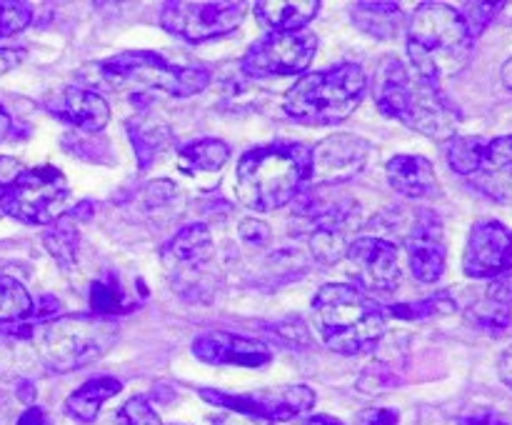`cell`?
Listing matches in <instances>:
<instances>
[{
	"label": "cell",
	"instance_id": "obj_20",
	"mask_svg": "<svg viewBox=\"0 0 512 425\" xmlns=\"http://www.w3.org/2000/svg\"><path fill=\"white\" fill-rule=\"evenodd\" d=\"M50 110L60 120L83 130V133H98L110 120V108L103 95L88 88H75V85L65 88Z\"/></svg>",
	"mask_w": 512,
	"mask_h": 425
},
{
	"label": "cell",
	"instance_id": "obj_29",
	"mask_svg": "<svg viewBox=\"0 0 512 425\" xmlns=\"http://www.w3.org/2000/svg\"><path fill=\"white\" fill-rule=\"evenodd\" d=\"M35 300L25 290L20 280L13 275L0 273V323H13V320H25L33 315Z\"/></svg>",
	"mask_w": 512,
	"mask_h": 425
},
{
	"label": "cell",
	"instance_id": "obj_14",
	"mask_svg": "<svg viewBox=\"0 0 512 425\" xmlns=\"http://www.w3.org/2000/svg\"><path fill=\"white\" fill-rule=\"evenodd\" d=\"M350 275L370 293H393L400 285L398 248L378 235H363L348 243L345 250Z\"/></svg>",
	"mask_w": 512,
	"mask_h": 425
},
{
	"label": "cell",
	"instance_id": "obj_47",
	"mask_svg": "<svg viewBox=\"0 0 512 425\" xmlns=\"http://www.w3.org/2000/svg\"><path fill=\"white\" fill-rule=\"evenodd\" d=\"M503 80H505V85L512 90V58L503 65Z\"/></svg>",
	"mask_w": 512,
	"mask_h": 425
},
{
	"label": "cell",
	"instance_id": "obj_34",
	"mask_svg": "<svg viewBox=\"0 0 512 425\" xmlns=\"http://www.w3.org/2000/svg\"><path fill=\"white\" fill-rule=\"evenodd\" d=\"M113 425H163L160 423L158 413L150 408L145 398H130L123 408L115 413Z\"/></svg>",
	"mask_w": 512,
	"mask_h": 425
},
{
	"label": "cell",
	"instance_id": "obj_7",
	"mask_svg": "<svg viewBox=\"0 0 512 425\" xmlns=\"http://www.w3.org/2000/svg\"><path fill=\"white\" fill-rule=\"evenodd\" d=\"M95 75H88L93 83L105 85L113 90H160V93L188 95L203 93L210 83V75L200 68H183V65L168 63L160 53H120L103 63L93 65Z\"/></svg>",
	"mask_w": 512,
	"mask_h": 425
},
{
	"label": "cell",
	"instance_id": "obj_42",
	"mask_svg": "<svg viewBox=\"0 0 512 425\" xmlns=\"http://www.w3.org/2000/svg\"><path fill=\"white\" fill-rule=\"evenodd\" d=\"M18 425H48V415L43 408H28L20 415Z\"/></svg>",
	"mask_w": 512,
	"mask_h": 425
},
{
	"label": "cell",
	"instance_id": "obj_1",
	"mask_svg": "<svg viewBox=\"0 0 512 425\" xmlns=\"http://www.w3.org/2000/svg\"><path fill=\"white\" fill-rule=\"evenodd\" d=\"M375 105L388 118L435 140L458 135L460 110L438 83L420 78L398 58L383 60L375 75Z\"/></svg>",
	"mask_w": 512,
	"mask_h": 425
},
{
	"label": "cell",
	"instance_id": "obj_21",
	"mask_svg": "<svg viewBox=\"0 0 512 425\" xmlns=\"http://www.w3.org/2000/svg\"><path fill=\"white\" fill-rule=\"evenodd\" d=\"M468 315L480 330H485V333L490 335L508 333L512 325V278L510 275L490 280V285L483 290V295L470 305Z\"/></svg>",
	"mask_w": 512,
	"mask_h": 425
},
{
	"label": "cell",
	"instance_id": "obj_28",
	"mask_svg": "<svg viewBox=\"0 0 512 425\" xmlns=\"http://www.w3.org/2000/svg\"><path fill=\"white\" fill-rule=\"evenodd\" d=\"M130 305H133V300L128 298V290L123 288V283H120L115 273L103 275V278L90 285V308H93V315L98 313L100 318H105V315L125 313Z\"/></svg>",
	"mask_w": 512,
	"mask_h": 425
},
{
	"label": "cell",
	"instance_id": "obj_37",
	"mask_svg": "<svg viewBox=\"0 0 512 425\" xmlns=\"http://www.w3.org/2000/svg\"><path fill=\"white\" fill-rule=\"evenodd\" d=\"M20 173H23V165H20V160L8 158V155H0V215H3L5 190L10 188V183H13Z\"/></svg>",
	"mask_w": 512,
	"mask_h": 425
},
{
	"label": "cell",
	"instance_id": "obj_2",
	"mask_svg": "<svg viewBox=\"0 0 512 425\" xmlns=\"http://www.w3.org/2000/svg\"><path fill=\"white\" fill-rule=\"evenodd\" d=\"M30 345L35 363L53 373H70L93 363L118 340V325L100 315H55L18 330H5Z\"/></svg>",
	"mask_w": 512,
	"mask_h": 425
},
{
	"label": "cell",
	"instance_id": "obj_41",
	"mask_svg": "<svg viewBox=\"0 0 512 425\" xmlns=\"http://www.w3.org/2000/svg\"><path fill=\"white\" fill-rule=\"evenodd\" d=\"M20 60H23V50L0 48V75H5L8 70H13L15 65H20Z\"/></svg>",
	"mask_w": 512,
	"mask_h": 425
},
{
	"label": "cell",
	"instance_id": "obj_11",
	"mask_svg": "<svg viewBox=\"0 0 512 425\" xmlns=\"http://www.w3.org/2000/svg\"><path fill=\"white\" fill-rule=\"evenodd\" d=\"M208 403L230 413H243L250 418L265 420V423H288L300 418L315 405V393L308 385H280L270 390H255V393H223V390H200Z\"/></svg>",
	"mask_w": 512,
	"mask_h": 425
},
{
	"label": "cell",
	"instance_id": "obj_39",
	"mask_svg": "<svg viewBox=\"0 0 512 425\" xmlns=\"http://www.w3.org/2000/svg\"><path fill=\"white\" fill-rule=\"evenodd\" d=\"M460 425H510L508 420L498 418L493 410H480V413H470L460 418Z\"/></svg>",
	"mask_w": 512,
	"mask_h": 425
},
{
	"label": "cell",
	"instance_id": "obj_27",
	"mask_svg": "<svg viewBox=\"0 0 512 425\" xmlns=\"http://www.w3.org/2000/svg\"><path fill=\"white\" fill-rule=\"evenodd\" d=\"M230 158L228 143L218 138H203L195 143L185 145L178 153V168L183 173H210V170H220Z\"/></svg>",
	"mask_w": 512,
	"mask_h": 425
},
{
	"label": "cell",
	"instance_id": "obj_13",
	"mask_svg": "<svg viewBox=\"0 0 512 425\" xmlns=\"http://www.w3.org/2000/svg\"><path fill=\"white\" fill-rule=\"evenodd\" d=\"M315 50H318V38L310 30L268 33L250 45L243 58V73L250 78L298 75L313 63Z\"/></svg>",
	"mask_w": 512,
	"mask_h": 425
},
{
	"label": "cell",
	"instance_id": "obj_5",
	"mask_svg": "<svg viewBox=\"0 0 512 425\" xmlns=\"http://www.w3.org/2000/svg\"><path fill=\"white\" fill-rule=\"evenodd\" d=\"M310 175V148L275 143L253 148L240 158L235 193L250 210L268 213L298 198Z\"/></svg>",
	"mask_w": 512,
	"mask_h": 425
},
{
	"label": "cell",
	"instance_id": "obj_44",
	"mask_svg": "<svg viewBox=\"0 0 512 425\" xmlns=\"http://www.w3.org/2000/svg\"><path fill=\"white\" fill-rule=\"evenodd\" d=\"M8 133H10V115H8V110L0 105V143L8 138Z\"/></svg>",
	"mask_w": 512,
	"mask_h": 425
},
{
	"label": "cell",
	"instance_id": "obj_24",
	"mask_svg": "<svg viewBox=\"0 0 512 425\" xmlns=\"http://www.w3.org/2000/svg\"><path fill=\"white\" fill-rule=\"evenodd\" d=\"M120 380L110 378V375H98V378H90L80 385L78 390L70 393V398L65 400V413L70 415L78 423H93L98 418V410L105 400H110L113 395L120 393Z\"/></svg>",
	"mask_w": 512,
	"mask_h": 425
},
{
	"label": "cell",
	"instance_id": "obj_38",
	"mask_svg": "<svg viewBox=\"0 0 512 425\" xmlns=\"http://www.w3.org/2000/svg\"><path fill=\"white\" fill-rule=\"evenodd\" d=\"M240 238L248 240V243L253 245H263L270 240V228L263 220H243V223H240Z\"/></svg>",
	"mask_w": 512,
	"mask_h": 425
},
{
	"label": "cell",
	"instance_id": "obj_30",
	"mask_svg": "<svg viewBox=\"0 0 512 425\" xmlns=\"http://www.w3.org/2000/svg\"><path fill=\"white\" fill-rule=\"evenodd\" d=\"M485 138H475V135H455L445 143V158L448 165L463 178H470L478 165L480 150H483Z\"/></svg>",
	"mask_w": 512,
	"mask_h": 425
},
{
	"label": "cell",
	"instance_id": "obj_33",
	"mask_svg": "<svg viewBox=\"0 0 512 425\" xmlns=\"http://www.w3.org/2000/svg\"><path fill=\"white\" fill-rule=\"evenodd\" d=\"M33 20V10L25 3H13V0H0V38L20 33Z\"/></svg>",
	"mask_w": 512,
	"mask_h": 425
},
{
	"label": "cell",
	"instance_id": "obj_6",
	"mask_svg": "<svg viewBox=\"0 0 512 425\" xmlns=\"http://www.w3.org/2000/svg\"><path fill=\"white\" fill-rule=\"evenodd\" d=\"M368 78L355 63L308 73L288 90L285 113L305 125H335L348 118L363 100Z\"/></svg>",
	"mask_w": 512,
	"mask_h": 425
},
{
	"label": "cell",
	"instance_id": "obj_17",
	"mask_svg": "<svg viewBox=\"0 0 512 425\" xmlns=\"http://www.w3.org/2000/svg\"><path fill=\"white\" fill-rule=\"evenodd\" d=\"M408 263L420 283H435L445 273L448 248H445L443 220L433 210H415L413 225L405 238Z\"/></svg>",
	"mask_w": 512,
	"mask_h": 425
},
{
	"label": "cell",
	"instance_id": "obj_26",
	"mask_svg": "<svg viewBox=\"0 0 512 425\" xmlns=\"http://www.w3.org/2000/svg\"><path fill=\"white\" fill-rule=\"evenodd\" d=\"M353 23L378 40H390L403 28V8L398 3H358Z\"/></svg>",
	"mask_w": 512,
	"mask_h": 425
},
{
	"label": "cell",
	"instance_id": "obj_15",
	"mask_svg": "<svg viewBox=\"0 0 512 425\" xmlns=\"http://www.w3.org/2000/svg\"><path fill=\"white\" fill-rule=\"evenodd\" d=\"M468 278H503L512 275V230L498 220H478L470 228L463 255Z\"/></svg>",
	"mask_w": 512,
	"mask_h": 425
},
{
	"label": "cell",
	"instance_id": "obj_36",
	"mask_svg": "<svg viewBox=\"0 0 512 425\" xmlns=\"http://www.w3.org/2000/svg\"><path fill=\"white\" fill-rule=\"evenodd\" d=\"M400 415L395 408H368L355 418V425H398Z\"/></svg>",
	"mask_w": 512,
	"mask_h": 425
},
{
	"label": "cell",
	"instance_id": "obj_43",
	"mask_svg": "<svg viewBox=\"0 0 512 425\" xmlns=\"http://www.w3.org/2000/svg\"><path fill=\"white\" fill-rule=\"evenodd\" d=\"M498 373H500V380H503L508 388H512V345L508 350L503 353V358H500L498 363Z\"/></svg>",
	"mask_w": 512,
	"mask_h": 425
},
{
	"label": "cell",
	"instance_id": "obj_3",
	"mask_svg": "<svg viewBox=\"0 0 512 425\" xmlns=\"http://www.w3.org/2000/svg\"><path fill=\"white\" fill-rule=\"evenodd\" d=\"M313 323L320 340L340 355L368 353L385 333L383 305L348 283L323 285L315 293Z\"/></svg>",
	"mask_w": 512,
	"mask_h": 425
},
{
	"label": "cell",
	"instance_id": "obj_25",
	"mask_svg": "<svg viewBox=\"0 0 512 425\" xmlns=\"http://www.w3.org/2000/svg\"><path fill=\"white\" fill-rule=\"evenodd\" d=\"M128 135H130V143H133L135 148V158H138L140 170L148 168V165L153 163L163 150H168L170 143H173V133H170L168 125L150 118L130 120Z\"/></svg>",
	"mask_w": 512,
	"mask_h": 425
},
{
	"label": "cell",
	"instance_id": "obj_19",
	"mask_svg": "<svg viewBox=\"0 0 512 425\" xmlns=\"http://www.w3.org/2000/svg\"><path fill=\"white\" fill-rule=\"evenodd\" d=\"M470 183L498 203H512V135L485 140Z\"/></svg>",
	"mask_w": 512,
	"mask_h": 425
},
{
	"label": "cell",
	"instance_id": "obj_22",
	"mask_svg": "<svg viewBox=\"0 0 512 425\" xmlns=\"http://www.w3.org/2000/svg\"><path fill=\"white\" fill-rule=\"evenodd\" d=\"M390 188L398 190L405 198H430L438 193L435 168L423 155H395L385 165Z\"/></svg>",
	"mask_w": 512,
	"mask_h": 425
},
{
	"label": "cell",
	"instance_id": "obj_4",
	"mask_svg": "<svg viewBox=\"0 0 512 425\" xmlns=\"http://www.w3.org/2000/svg\"><path fill=\"white\" fill-rule=\"evenodd\" d=\"M473 43L458 10L445 3L418 5L408 20L410 65L430 83L458 75L470 63Z\"/></svg>",
	"mask_w": 512,
	"mask_h": 425
},
{
	"label": "cell",
	"instance_id": "obj_40",
	"mask_svg": "<svg viewBox=\"0 0 512 425\" xmlns=\"http://www.w3.org/2000/svg\"><path fill=\"white\" fill-rule=\"evenodd\" d=\"M213 425H270L265 423V420H258V418H250V415H243V413H223L218 415V418L213 420Z\"/></svg>",
	"mask_w": 512,
	"mask_h": 425
},
{
	"label": "cell",
	"instance_id": "obj_32",
	"mask_svg": "<svg viewBox=\"0 0 512 425\" xmlns=\"http://www.w3.org/2000/svg\"><path fill=\"white\" fill-rule=\"evenodd\" d=\"M390 313L395 318H403V320H425V318H433V315H448L455 310V300L450 295L440 293L433 295L428 300H420V303H405V305H390Z\"/></svg>",
	"mask_w": 512,
	"mask_h": 425
},
{
	"label": "cell",
	"instance_id": "obj_18",
	"mask_svg": "<svg viewBox=\"0 0 512 425\" xmlns=\"http://www.w3.org/2000/svg\"><path fill=\"white\" fill-rule=\"evenodd\" d=\"M193 355L210 365H243V368H260L268 365L273 353L265 343L245 335L225 333V330H208L193 340Z\"/></svg>",
	"mask_w": 512,
	"mask_h": 425
},
{
	"label": "cell",
	"instance_id": "obj_23",
	"mask_svg": "<svg viewBox=\"0 0 512 425\" xmlns=\"http://www.w3.org/2000/svg\"><path fill=\"white\" fill-rule=\"evenodd\" d=\"M318 10V0H263L255 3V18L273 33H290V30H305Z\"/></svg>",
	"mask_w": 512,
	"mask_h": 425
},
{
	"label": "cell",
	"instance_id": "obj_8",
	"mask_svg": "<svg viewBox=\"0 0 512 425\" xmlns=\"http://www.w3.org/2000/svg\"><path fill=\"white\" fill-rule=\"evenodd\" d=\"M163 268L170 288L190 303H210L218 295L223 275L215 260L208 225L190 223L180 228L163 248Z\"/></svg>",
	"mask_w": 512,
	"mask_h": 425
},
{
	"label": "cell",
	"instance_id": "obj_10",
	"mask_svg": "<svg viewBox=\"0 0 512 425\" xmlns=\"http://www.w3.org/2000/svg\"><path fill=\"white\" fill-rule=\"evenodd\" d=\"M355 203L350 200H323L315 190L303 193L293 223L308 235L310 250L320 263H335L348 250V233L355 223Z\"/></svg>",
	"mask_w": 512,
	"mask_h": 425
},
{
	"label": "cell",
	"instance_id": "obj_46",
	"mask_svg": "<svg viewBox=\"0 0 512 425\" xmlns=\"http://www.w3.org/2000/svg\"><path fill=\"white\" fill-rule=\"evenodd\" d=\"M20 398H23L25 403L33 400V383H30V380H20Z\"/></svg>",
	"mask_w": 512,
	"mask_h": 425
},
{
	"label": "cell",
	"instance_id": "obj_9",
	"mask_svg": "<svg viewBox=\"0 0 512 425\" xmlns=\"http://www.w3.org/2000/svg\"><path fill=\"white\" fill-rule=\"evenodd\" d=\"M68 180L53 165L23 168L3 198V213L28 225H50L65 215Z\"/></svg>",
	"mask_w": 512,
	"mask_h": 425
},
{
	"label": "cell",
	"instance_id": "obj_45",
	"mask_svg": "<svg viewBox=\"0 0 512 425\" xmlns=\"http://www.w3.org/2000/svg\"><path fill=\"white\" fill-rule=\"evenodd\" d=\"M303 425H343V423L335 418H330V415H313V418L305 420Z\"/></svg>",
	"mask_w": 512,
	"mask_h": 425
},
{
	"label": "cell",
	"instance_id": "obj_35",
	"mask_svg": "<svg viewBox=\"0 0 512 425\" xmlns=\"http://www.w3.org/2000/svg\"><path fill=\"white\" fill-rule=\"evenodd\" d=\"M498 10H503V3L498 5H490V3H468L463 8V13H460V18H463L465 28H468V33L473 35V40L478 38L480 33H483L485 28L490 25V20L498 15Z\"/></svg>",
	"mask_w": 512,
	"mask_h": 425
},
{
	"label": "cell",
	"instance_id": "obj_12",
	"mask_svg": "<svg viewBox=\"0 0 512 425\" xmlns=\"http://www.w3.org/2000/svg\"><path fill=\"white\" fill-rule=\"evenodd\" d=\"M245 18L243 3H163L160 8V25L170 35L188 43L220 38L238 28Z\"/></svg>",
	"mask_w": 512,
	"mask_h": 425
},
{
	"label": "cell",
	"instance_id": "obj_31",
	"mask_svg": "<svg viewBox=\"0 0 512 425\" xmlns=\"http://www.w3.org/2000/svg\"><path fill=\"white\" fill-rule=\"evenodd\" d=\"M45 245L53 253V258L60 265H70L78 253V230H75V220L63 215V218L55 220L53 228L45 233Z\"/></svg>",
	"mask_w": 512,
	"mask_h": 425
},
{
	"label": "cell",
	"instance_id": "obj_16",
	"mask_svg": "<svg viewBox=\"0 0 512 425\" xmlns=\"http://www.w3.org/2000/svg\"><path fill=\"white\" fill-rule=\"evenodd\" d=\"M370 155L368 140L358 135H330L323 143L310 148V175L308 180L315 185L343 183L363 170Z\"/></svg>",
	"mask_w": 512,
	"mask_h": 425
}]
</instances>
